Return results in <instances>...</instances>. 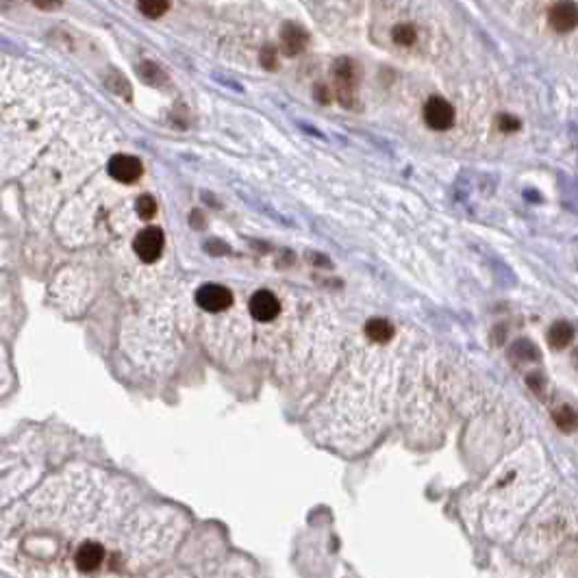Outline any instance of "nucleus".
Listing matches in <instances>:
<instances>
[{
    "instance_id": "nucleus-1",
    "label": "nucleus",
    "mask_w": 578,
    "mask_h": 578,
    "mask_svg": "<svg viewBox=\"0 0 578 578\" xmlns=\"http://www.w3.org/2000/svg\"><path fill=\"white\" fill-rule=\"evenodd\" d=\"M163 246H165V237H163L161 229H155V226L144 229L133 242L135 254H138L140 261H144V263H155L161 257Z\"/></svg>"
},
{
    "instance_id": "nucleus-2",
    "label": "nucleus",
    "mask_w": 578,
    "mask_h": 578,
    "mask_svg": "<svg viewBox=\"0 0 578 578\" xmlns=\"http://www.w3.org/2000/svg\"><path fill=\"white\" fill-rule=\"evenodd\" d=\"M196 302L200 309H205L209 313H222L231 307L233 294H231V289H226L222 285L209 283V285H202L196 292Z\"/></svg>"
},
{
    "instance_id": "nucleus-3",
    "label": "nucleus",
    "mask_w": 578,
    "mask_h": 578,
    "mask_svg": "<svg viewBox=\"0 0 578 578\" xmlns=\"http://www.w3.org/2000/svg\"><path fill=\"white\" fill-rule=\"evenodd\" d=\"M424 122L433 131H448L454 124V109L446 98L433 96L424 105Z\"/></svg>"
},
{
    "instance_id": "nucleus-4",
    "label": "nucleus",
    "mask_w": 578,
    "mask_h": 578,
    "mask_svg": "<svg viewBox=\"0 0 578 578\" xmlns=\"http://www.w3.org/2000/svg\"><path fill=\"white\" fill-rule=\"evenodd\" d=\"M107 172L113 181L135 183V181H140V176L144 172V165L138 157H133V155H115V157L109 159Z\"/></svg>"
},
{
    "instance_id": "nucleus-5",
    "label": "nucleus",
    "mask_w": 578,
    "mask_h": 578,
    "mask_svg": "<svg viewBox=\"0 0 578 578\" xmlns=\"http://www.w3.org/2000/svg\"><path fill=\"white\" fill-rule=\"evenodd\" d=\"M281 311V302L279 298L267 292V289H261L252 298H250V315L259 322H272Z\"/></svg>"
},
{
    "instance_id": "nucleus-6",
    "label": "nucleus",
    "mask_w": 578,
    "mask_h": 578,
    "mask_svg": "<svg viewBox=\"0 0 578 578\" xmlns=\"http://www.w3.org/2000/svg\"><path fill=\"white\" fill-rule=\"evenodd\" d=\"M548 20L556 33H570L578 26V7L572 0H561L550 9Z\"/></svg>"
},
{
    "instance_id": "nucleus-7",
    "label": "nucleus",
    "mask_w": 578,
    "mask_h": 578,
    "mask_svg": "<svg viewBox=\"0 0 578 578\" xmlns=\"http://www.w3.org/2000/svg\"><path fill=\"white\" fill-rule=\"evenodd\" d=\"M103 561H105V548L98 541L81 543L74 554V563L81 572H94L103 565Z\"/></svg>"
},
{
    "instance_id": "nucleus-8",
    "label": "nucleus",
    "mask_w": 578,
    "mask_h": 578,
    "mask_svg": "<svg viewBox=\"0 0 578 578\" xmlns=\"http://www.w3.org/2000/svg\"><path fill=\"white\" fill-rule=\"evenodd\" d=\"M307 46V33L296 24H287L283 28V50L287 55H298Z\"/></svg>"
},
{
    "instance_id": "nucleus-9",
    "label": "nucleus",
    "mask_w": 578,
    "mask_h": 578,
    "mask_svg": "<svg viewBox=\"0 0 578 578\" xmlns=\"http://www.w3.org/2000/svg\"><path fill=\"white\" fill-rule=\"evenodd\" d=\"M572 339H574V327L565 320L554 322V324L550 327V331H548V344L554 350L568 348L572 344Z\"/></svg>"
},
{
    "instance_id": "nucleus-10",
    "label": "nucleus",
    "mask_w": 578,
    "mask_h": 578,
    "mask_svg": "<svg viewBox=\"0 0 578 578\" xmlns=\"http://www.w3.org/2000/svg\"><path fill=\"white\" fill-rule=\"evenodd\" d=\"M365 335L377 344H385L394 337V324L385 317H372L365 324Z\"/></svg>"
},
{
    "instance_id": "nucleus-11",
    "label": "nucleus",
    "mask_w": 578,
    "mask_h": 578,
    "mask_svg": "<svg viewBox=\"0 0 578 578\" xmlns=\"http://www.w3.org/2000/svg\"><path fill=\"white\" fill-rule=\"evenodd\" d=\"M552 420L561 433H574L578 429V413L570 404H559L552 411Z\"/></svg>"
},
{
    "instance_id": "nucleus-12",
    "label": "nucleus",
    "mask_w": 578,
    "mask_h": 578,
    "mask_svg": "<svg viewBox=\"0 0 578 578\" xmlns=\"http://www.w3.org/2000/svg\"><path fill=\"white\" fill-rule=\"evenodd\" d=\"M509 352H511V356L518 361H539L541 359L539 348L531 342V339H518Z\"/></svg>"
},
{
    "instance_id": "nucleus-13",
    "label": "nucleus",
    "mask_w": 578,
    "mask_h": 578,
    "mask_svg": "<svg viewBox=\"0 0 578 578\" xmlns=\"http://www.w3.org/2000/svg\"><path fill=\"white\" fill-rule=\"evenodd\" d=\"M138 7L146 18H161L170 7V0H138Z\"/></svg>"
},
{
    "instance_id": "nucleus-14",
    "label": "nucleus",
    "mask_w": 578,
    "mask_h": 578,
    "mask_svg": "<svg viewBox=\"0 0 578 578\" xmlns=\"http://www.w3.org/2000/svg\"><path fill=\"white\" fill-rule=\"evenodd\" d=\"M392 35H394V42L400 44V46H411L418 38V33L411 24H398L394 31H392Z\"/></svg>"
},
{
    "instance_id": "nucleus-15",
    "label": "nucleus",
    "mask_w": 578,
    "mask_h": 578,
    "mask_svg": "<svg viewBox=\"0 0 578 578\" xmlns=\"http://www.w3.org/2000/svg\"><path fill=\"white\" fill-rule=\"evenodd\" d=\"M138 213H140V217H144V220H150L152 215L157 213V202H155V198L152 196H148V194H144V196H140L138 198Z\"/></svg>"
},
{
    "instance_id": "nucleus-16",
    "label": "nucleus",
    "mask_w": 578,
    "mask_h": 578,
    "mask_svg": "<svg viewBox=\"0 0 578 578\" xmlns=\"http://www.w3.org/2000/svg\"><path fill=\"white\" fill-rule=\"evenodd\" d=\"M526 383H529V387L539 398H543V394H546V379H543L541 372H531L529 377H526Z\"/></svg>"
},
{
    "instance_id": "nucleus-17",
    "label": "nucleus",
    "mask_w": 578,
    "mask_h": 578,
    "mask_svg": "<svg viewBox=\"0 0 578 578\" xmlns=\"http://www.w3.org/2000/svg\"><path fill=\"white\" fill-rule=\"evenodd\" d=\"M140 72H142V76H144L148 83H157L159 79H163L161 70H159V67H157L155 63H144V65L140 67Z\"/></svg>"
},
{
    "instance_id": "nucleus-18",
    "label": "nucleus",
    "mask_w": 578,
    "mask_h": 578,
    "mask_svg": "<svg viewBox=\"0 0 578 578\" xmlns=\"http://www.w3.org/2000/svg\"><path fill=\"white\" fill-rule=\"evenodd\" d=\"M498 129L500 131H504V133H513V131H518L520 129V120L518 117H513V115H500L498 117Z\"/></svg>"
},
{
    "instance_id": "nucleus-19",
    "label": "nucleus",
    "mask_w": 578,
    "mask_h": 578,
    "mask_svg": "<svg viewBox=\"0 0 578 578\" xmlns=\"http://www.w3.org/2000/svg\"><path fill=\"white\" fill-rule=\"evenodd\" d=\"M31 3L35 7H40V9H44V11H55V9L61 7V0H31Z\"/></svg>"
},
{
    "instance_id": "nucleus-20",
    "label": "nucleus",
    "mask_w": 578,
    "mask_h": 578,
    "mask_svg": "<svg viewBox=\"0 0 578 578\" xmlns=\"http://www.w3.org/2000/svg\"><path fill=\"white\" fill-rule=\"evenodd\" d=\"M263 63L267 67H274V50H270V48L265 50V53H263Z\"/></svg>"
},
{
    "instance_id": "nucleus-21",
    "label": "nucleus",
    "mask_w": 578,
    "mask_h": 578,
    "mask_svg": "<svg viewBox=\"0 0 578 578\" xmlns=\"http://www.w3.org/2000/svg\"><path fill=\"white\" fill-rule=\"evenodd\" d=\"M574 365H576V368H578V348H576V350H574Z\"/></svg>"
}]
</instances>
